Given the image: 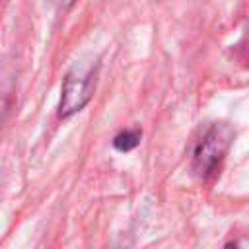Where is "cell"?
Here are the masks:
<instances>
[{"label": "cell", "instance_id": "1", "mask_svg": "<svg viewBox=\"0 0 249 249\" xmlns=\"http://www.w3.org/2000/svg\"><path fill=\"white\" fill-rule=\"evenodd\" d=\"M97 72H99V62L93 58L74 62V66L66 72V76L62 80L60 103H58L60 119H68V117L80 113L89 103V99L93 97V91H95Z\"/></svg>", "mask_w": 249, "mask_h": 249}, {"label": "cell", "instance_id": "2", "mask_svg": "<svg viewBox=\"0 0 249 249\" xmlns=\"http://www.w3.org/2000/svg\"><path fill=\"white\" fill-rule=\"evenodd\" d=\"M233 140V128L226 123H214L206 128L202 138L196 142L193 152V171L200 179H210L216 175L224 156Z\"/></svg>", "mask_w": 249, "mask_h": 249}, {"label": "cell", "instance_id": "3", "mask_svg": "<svg viewBox=\"0 0 249 249\" xmlns=\"http://www.w3.org/2000/svg\"><path fill=\"white\" fill-rule=\"evenodd\" d=\"M142 132L140 128H130V130H121L115 138H113V146L119 152H130L140 144Z\"/></svg>", "mask_w": 249, "mask_h": 249}, {"label": "cell", "instance_id": "4", "mask_svg": "<svg viewBox=\"0 0 249 249\" xmlns=\"http://www.w3.org/2000/svg\"><path fill=\"white\" fill-rule=\"evenodd\" d=\"M56 8H62V10H66V8H70L72 4H74V0H51Z\"/></svg>", "mask_w": 249, "mask_h": 249}, {"label": "cell", "instance_id": "5", "mask_svg": "<svg viewBox=\"0 0 249 249\" xmlns=\"http://www.w3.org/2000/svg\"><path fill=\"white\" fill-rule=\"evenodd\" d=\"M247 60H249V47H247Z\"/></svg>", "mask_w": 249, "mask_h": 249}]
</instances>
